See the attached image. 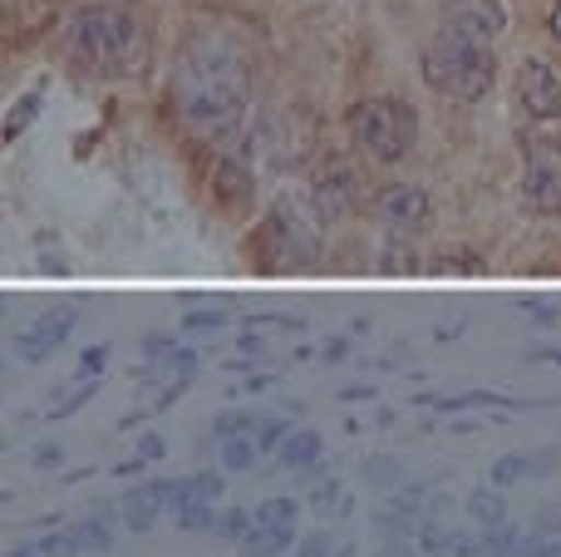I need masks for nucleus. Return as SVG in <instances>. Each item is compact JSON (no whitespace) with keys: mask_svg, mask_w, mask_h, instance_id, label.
Here are the masks:
<instances>
[{"mask_svg":"<svg viewBox=\"0 0 561 557\" xmlns=\"http://www.w3.org/2000/svg\"><path fill=\"white\" fill-rule=\"evenodd\" d=\"M5 557H45V553H39V548H10Z\"/></svg>","mask_w":561,"mask_h":557,"instance_id":"e433bc0d","label":"nucleus"},{"mask_svg":"<svg viewBox=\"0 0 561 557\" xmlns=\"http://www.w3.org/2000/svg\"><path fill=\"white\" fill-rule=\"evenodd\" d=\"M523 203L537 217H561V158L552 148H533L523 163Z\"/></svg>","mask_w":561,"mask_h":557,"instance_id":"0eeeda50","label":"nucleus"},{"mask_svg":"<svg viewBox=\"0 0 561 557\" xmlns=\"http://www.w3.org/2000/svg\"><path fill=\"white\" fill-rule=\"evenodd\" d=\"M513 557H557V543H547V538H533V543H517V553Z\"/></svg>","mask_w":561,"mask_h":557,"instance_id":"c756f323","label":"nucleus"},{"mask_svg":"<svg viewBox=\"0 0 561 557\" xmlns=\"http://www.w3.org/2000/svg\"><path fill=\"white\" fill-rule=\"evenodd\" d=\"M517 94H523L527 114L542 118V124L561 118V75L547 59H523V69H517Z\"/></svg>","mask_w":561,"mask_h":557,"instance_id":"6e6552de","label":"nucleus"},{"mask_svg":"<svg viewBox=\"0 0 561 557\" xmlns=\"http://www.w3.org/2000/svg\"><path fill=\"white\" fill-rule=\"evenodd\" d=\"M217 499H222V479L217 474H187V479L168 484V513L173 519H187L197 509H217Z\"/></svg>","mask_w":561,"mask_h":557,"instance_id":"9d476101","label":"nucleus"},{"mask_svg":"<svg viewBox=\"0 0 561 557\" xmlns=\"http://www.w3.org/2000/svg\"><path fill=\"white\" fill-rule=\"evenodd\" d=\"M35 109H39V94H25V99H20V104H15V109H10V124H5V138H15V134H20V128H25V124H30V114H35Z\"/></svg>","mask_w":561,"mask_h":557,"instance_id":"bb28decb","label":"nucleus"},{"mask_svg":"<svg viewBox=\"0 0 561 557\" xmlns=\"http://www.w3.org/2000/svg\"><path fill=\"white\" fill-rule=\"evenodd\" d=\"M69 331H75V311H45V316H35L25 331H15L10 351H15L20 361H45Z\"/></svg>","mask_w":561,"mask_h":557,"instance_id":"1a4fd4ad","label":"nucleus"},{"mask_svg":"<svg viewBox=\"0 0 561 557\" xmlns=\"http://www.w3.org/2000/svg\"><path fill=\"white\" fill-rule=\"evenodd\" d=\"M552 533H561V503L547 509V519H542V538H552Z\"/></svg>","mask_w":561,"mask_h":557,"instance_id":"72a5a7b5","label":"nucleus"},{"mask_svg":"<svg viewBox=\"0 0 561 557\" xmlns=\"http://www.w3.org/2000/svg\"><path fill=\"white\" fill-rule=\"evenodd\" d=\"M424 405H434V410H483V405H503V410H513V400L507 395H493V390H468V395H424Z\"/></svg>","mask_w":561,"mask_h":557,"instance_id":"f3484780","label":"nucleus"},{"mask_svg":"<svg viewBox=\"0 0 561 557\" xmlns=\"http://www.w3.org/2000/svg\"><path fill=\"white\" fill-rule=\"evenodd\" d=\"M345 134H350V148H355L359 158L404 163L414 138H419V114L389 94L359 99V104H350V114H345Z\"/></svg>","mask_w":561,"mask_h":557,"instance_id":"20e7f679","label":"nucleus"},{"mask_svg":"<svg viewBox=\"0 0 561 557\" xmlns=\"http://www.w3.org/2000/svg\"><path fill=\"white\" fill-rule=\"evenodd\" d=\"M345 351H350V341L345 336H335V341L325 345V361H345Z\"/></svg>","mask_w":561,"mask_h":557,"instance_id":"f704fd0d","label":"nucleus"},{"mask_svg":"<svg viewBox=\"0 0 561 557\" xmlns=\"http://www.w3.org/2000/svg\"><path fill=\"white\" fill-rule=\"evenodd\" d=\"M280 464L286 469H310V464L320 459V434L316 430H290L286 434V444H280Z\"/></svg>","mask_w":561,"mask_h":557,"instance_id":"2eb2a0df","label":"nucleus"},{"mask_svg":"<svg viewBox=\"0 0 561 557\" xmlns=\"http://www.w3.org/2000/svg\"><path fill=\"white\" fill-rule=\"evenodd\" d=\"M256 424H262V414H252V410H227V414H217V420H213V440L227 444V440H237V434H256Z\"/></svg>","mask_w":561,"mask_h":557,"instance_id":"a211bd4d","label":"nucleus"},{"mask_svg":"<svg viewBox=\"0 0 561 557\" xmlns=\"http://www.w3.org/2000/svg\"><path fill=\"white\" fill-rule=\"evenodd\" d=\"M65 49H69V59H75V69H84V75L124 79L144 65L148 39H144V25H138L128 10L89 5V10H79L75 25H69Z\"/></svg>","mask_w":561,"mask_h":557,"instance_id":"7ed1b4c3","label":"nucleus"},{"mask_svg":"<svg viewBox=\"0 0 561 557\" xmlns=\"http://www.w3.org/2000/svg\"><path fill=\"white\" fill-rule=\"evenodd\" d=\"M178 118L207 144H227L247 118V59L227 39H193L168 84Z\"/></svg>","mask_w":561,"mask_h":557,"instance_id":"f03ea898","label":"nucleus"},{"mask_svg":"<svg viewBox=\"0 0 561 557\" xmlns=\"http://www.w3.org/2000/svg\"><path fill=\"white\" fill-rule=\"evenodd\" d=\"M547 30H552V39L561 45V0H552V15H547Z\"/></svg>","mask_w":561,"mask_h":557,"instance_id":"c9c22d12","label":"nucleus"},{"mask_svg":"<svg viewBox=\"0 0 561 557\" xmlns=\"http://www.w3.org/2000/svg\"><path fill=\"white\" fill-rule=\"evenodd\" d=\"M256 528H296V503L290 499H266L262 509H252Z\"/></svg>","mask_w":561,"mask_h":557,"instance_id":"aec40b11","label":"nucleus"},{"mask_svg":"<svg viewBox=\"0 0 561 557\" xmlns=\"http://www.w3.org/2000/svg\"><path fill=\"white\" fill-rule=\"evenodd\" d=\"M290 543H296V528H256L252 523V533L237 543V553L242 557H280Z\"/></svg>","mask_w":561,"mask_h":557,"instance_id":"4468645a","label":"nucleus"},{"mask_svg":"<svg viewBox=\"0 0 561 557\" xmlns=\"http://www.w3.org/2000/svg\"><path fill=\"white\" fill-rule=\"evenodd\" d=\"M222 326H227V316H213V311L183 316V331H222Z\"/></svg>","mask_w":561,"mask_h":557,"instance_id":"c85d7f7f","label":"nucleus"},{"mask_svg":"<svg viewBox=\"0 0 561 557\" xmlns=\"http://www.w3.org/2000/svg\"><path fill=\"white\" fill-rule=\"evenodd\" d=\"M454 543H458V538H448V533L438 528L434 519H428L424 528H419V548H424L428 557H448V548H454Z\"/></svg>","mask_w":561,"mask_h":557,"instance_id":"5701e85b","label":"nucleus"},{"mask_svg":"<svg viewBox=\"0 0 561 557\" xmlns=\"http://www.w3.org/2000/svg\"><path fill=\"white\" fill-rule=\"evenodd\" d=\"M252 252L272 272H286V266L296 272V266H306L316 257V223H306V213L296 203H276L256 227Z\"/></svg>","mask_w":561,"mask_h":557,"instance_id":"39448f33","label":"nucleus"},{"mask_svg":"<svg viewBox=\"0 0 561 557\" xmlns=\"http://www.w3.org/2000/svg\"><path fill=\"white\" fill-rule=\"evenodd\" d=\"M507 25L503 0H454L424 45V79L434 94L478 104L497 79V35Z\"/></svg>","mask_w":561,"mask_h":557,"instance_id":"f257e3e1","label":"nucleus"},{"mask_svg":"<svg viewBox=\"0 0 561 557\" xmlns=\"http://www.w3.org/2000/svg\"><path fill=\"white\" fill-rule=\"evenodd\" d=\"M350 197H355V178H350V168H330V173H320V183H316V207L325 217H340L350 207Z\"/></svg>","mask_w":561,"mask_h":557,"instance_id":"f8f14e48","label":"nucleus"},{"mask_svg":"<svg viewBox=\"0 0 561 557\" xmlns=\"http://www.w3.org/2000/svg\"><path fill=\"white\" fill-rule=\"evenodd\" d=\"M35 464H39V469H55V464H59V444H39Z\"/></svg>","mask_w":561,"mask_h":557,"instance_id":"2f4dec72","label":"nucleus"},{"mask_svg":"<svg viewBox=\"0 0 561 557\" xmlns=\"http://www.w3.org/2000/svg\"><path fill=\"white\" fill-rule=\"evenodd\" d=\"M124 523L134 533H148L158 523V513H168V484H134V489L124 493Z\"/></svg>","mask_w":561,"mask_h":557,"instance_id":"9b49d317","label":"nucleus"},{"mask_svg":"<svg viewBox=\"0 0 561 557\" xmlns=\"http://www.w3.org/2000/svg\"><path fill=\"white\" fill-rule=\"evenodd\" d=\"M45 557H79V548H75V538H69V528H59V533H49V538H39L35 543Z\"/></svg>","mask_w":561,"mask_h":557,"instance_id":"393cba45","label":"nucleus"},{"mask_svg":"<svg viewBox=\"0 0 561 557\" xmlns=\"http://www.w3.org/2000/svg\"><path fill=\"white\" fill-rule=\"evenodd\" d=\"M217 533H222V538H232V543H242L247 533H252V509H232V513H222Z\"/></svg>","mask_w":561,"mask_h":557,"instance_id":"b1692460","label":"nucleus"},{"mask_svg":"<svg viewBox=\"0 0 561 557\" xmlns=\"http://www.w3.org/2000/svg\"><path fill=\"white\" fill-rule=\"evenodd\" d=\"M138 454H144V459H158V454H163V440H158V434H144V444H138Z\"/></svg>","mask_w":561,"mask_h":557,"instance_id":"473e14b6","label":"nucleus"},{"mask_svg":"<svg viewBox=\"0 0 561 557\" xmlns=\"http://www.w3.org/2000/svg\"><path fill=\"white\" fill-rule=\"evenodd\" d=\"M468 513H473V519L483 523V528H503V523H507L503 499H497V493H488V489H478L473 499H468Z\"/></svg>","mask_w":561,"mask_h":557,"instance_id":"4be33fe9","label":"nucleus"},{"mask_svg":"<svg viewBox=\"0 0 561 557\" xmlns=\"http://www.w3.org/2000/svg\"><path fill=\"white\" fill-rule=\"evenodd\" d=\"M286 434H290L286 420H262V424H256V444H262V450H280V444H286Z\"/></svg>","mask_w":561,"mask_h":557,"instance_id":"a878e982","label":"nucleus"},{"mask_svg":"<svg viewBox=\"0 0 561 557\" xmlns=\"http://www.w3.org/2000/svg\"><path fill=\"white\" fill-rule=\"evenodd\" d=\"M557 557H561V543H557Z\"/></svg>","mask_w":561,"mask_h":557,"instance_id":"4c0bfd02","label":"nucleus"},{"mask_svg":"<svg viewBox=\"0 0 561 557\" xmlns=\"http://www.w3.org/2000/svg\"><path fill=\"white\" fill-rule=\"evenodd\" d=\"M94 395H99V375H94V380H75V390H69L65 400H55V405H49V420H69V414H75V410H84V405L94 400Z\"/></svg>","mask_w":561,"mask_h":557,"instance_id":"412c9836","label":"nucleus"},{"mask_svg":"<svg viewBox=\"0 0 561 557\" xmlns=\"http://www.w3.org/2000/svg\"><path fill=\"white\" fill-rule=\"evenodd\" d=\"M256 454H262V444H256L252 434H237V440H227V444H222V469H232V474L252 469Z\"/></svg>","mask_w":561,"mask_h":557,"instance_id":"6ab92c4d","label":"nucleus"},{"mask_svg":"<svg viewBox=\"0 0 561 557\" xmlns=\"http://www.w3.org/2000/svg\"><path fill=\"white\" fill-rule=\"evenodd\" d=\"M69 538L79 553H108L114 548V523H108V513H89V519L69 523Z\"/></svg>","mask_w":561,"mask_h":557,"instance_id":"ddd939ff","label":"nucleus"},{"mask_svg":"<svg viewBox=\"0 0 561 557\" xmlns=\"http://www.w3.org/2000/svg\"><path fill=\"white\" fill-rule=\"evenodd\" d=\"M375 217H379V227H385L394 242H409V237H419L428 227V197H424V187H409V183L379 187Z\"/></svg>","mask_w":561,"mask_h":557,"instance_id":"423d86ee","label":"nucleus"},{"mask_svg":"<svg viewBox=\"0 0 561 557\" xmlns=\"http://www.w3.org/2000/svg\"><path fill=\"white\" fill-rule=\"evenodd\" d=\"M369 474H375V479H379V484H394L399 464H394V459H369Z\"/></svg>","mask_w":561,"mask_h":557,"instance_id":"7c9ffc66","label":"nucleus"},{"mask_svg":"<svg viewBox=\"0 0 561 557\" xmlns=\"http://www.w3.org/2000/svg\"><path fill=\"white\" fill-rule=\"evenodd\" d=\"M104 365H108V345H89L84 361H79V371H75V380H89V375H99Z\"/></svg>","mask_w":561,"mask_h":557,"instance_id":"cd10ccee","label":"nucleus"},{"mask_svg":"<svg viewBox=\"0 0 561 557\" xmlns=\"http://www.w3.org/2000/svg\"><path fill=\"white\" fill-rule=\"evenodd\" d=\"M533 469H552V454H537V459H527V454H503V459L493 464V484L497 489H507V484H517L523 474Z\"/></svg>","mask_w":561,"mask_h":557,"instance_id":"dca6fc26","label":"nucleus"}]
</instances>
